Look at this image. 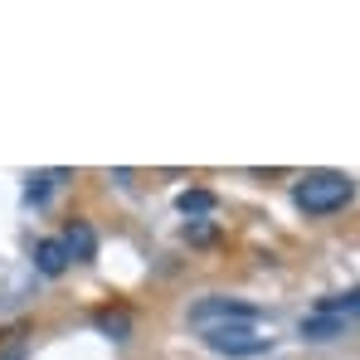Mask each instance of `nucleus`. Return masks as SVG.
<instances>
[{"instance_id": "obj_1", "label": "nucleus", "mask_w": 360, "mask_h": 360, "mask_svg": "<svg viewBox=\"0 0 360 360\" xmlns=\"http://www.w3.org/2000/svg\"><path fill=\"white\" fill-rule=\"evenodd\" d=\"M351 195H356V185L346 176H336V171H316V176L297 180V190H292L297 210H307V214H336Z\"/></svg>"}, {"instance_id": "obj_2", "label": "nucleus", "mask_w": 360, "mask_h": 360, "mask_svg": "<svg viewBox=\"0 0 360 360\" xmlns=\"http://www.w3.org/2000/svg\"><path fill=\"white\" fill-rule=\"evenodd\" d=\"M205 346L214 356H229V360H248V356H268L273 341L268 336H253L248 326H210L205 331Z\"/></svg>"}, {"instance_id": "obj_3", "label": "nucleus", "mask_w": 360, "mask_h": 360, "mask_svg": "<svg viewBox=\"0 0 360 360\" xmlns=\"http://www.w3.org/2000/svg\"><path fill=\"white\" fill-rule=\"evenodd\" d=\"M263 311L253 307V302H234V297H205V302H195L190 307V321L195 326H210V321H219V326H248V321H258Z\"/></svg>"}, {"instance_id": "obj_4", "label": "nucleus", "mask_w": 360, "mask_h": 360, "mask_svg": "<svg viewBox=\"0 0 360 360\" xmlns=\"http://www.w3.org/2000/svg\"><path fill=\"white\" fill-rule=\"evenodd\" d=\"M59 243H63V253H68V263H93L98 258V234H93L88 219H73Z\"/></svg>"}, {"instance_id": "obj_5", "label": "nucleus", "mask_w": 360, "mask_h": 360, "mask_svg": "<svg viewBox=\"0 0 360 360\" xmlns=\"http://www.w3.org/2000/svg\"><path fill=\"white\" fill-rule=\"evenodd\" d=\"M34 268L44 273V278H59L63 268H68V253H63L59 239H39L34 243Z\"/></svg>"}, {"instance_id": "obj_6", "label": "nucleus", "mask_w": 360, "mask_h": 360, "mask_svg": "<svg viewBox=\"0 0 360 360\" xmlns=\"http://www.w3.org/2000/svg\"><path fill=\"white\" fill-rule=\"evenodd\" d=\"M341 331H346V321H341V316H326V311L302 316V336H307V341H331V336H341Z\"/></svg>"}, {"instance_id": "obj_7", "label": "nucleus", "mask_w": 360, "mask_h": 360, "mask_svg": "<svg viewBox=\"0 0 360 360\" xmlns=\"http://www.w3.org/2000/svg\"><path fill=\"white\" fill-rule=\"evenodd\" d=\"M214 195L210 190H180V200H176V210L180 214H190V219H205V214H214Z\"/></svg>"}, {"instance_id": "obj_8", "label": "nucleus", "mask_w": 360, "mask_h": 360, "mask_svg": "<svg viewBox=\"0 0 360 360\" xmlns=\"http://www.w3.org/2000/svg\"><path fill=\"white\" fill-rule=\"evenodd\" d=\"M316 311H326V316H360V288L346 292V297H326Z\"/></svg>"}, {"instance_id": "obj_9", "label": "nucleus", "mask_w": 360, "mask_h": 360, "mask_svg": "<svg viewBox=\"0 0 360 360\" xmlns=\"http://www.w3.org/2000/svg\"><path fill=\"white\" fill-rule=\"evenodd\" d=\"M98 331H108L112 341H122L131 331V321H127V311H98Z\"/></svg>"}, {"instance_id": "obj_10", "label": "nucleus", "mask_w": 360, "mask_h": 360, "mask_svg": "<svg viewBox=\"0 0 360 360\" xmlns=\"http://www.w3.org/2000/svg\"><path fill=\"white\" fill-rule=\"evenodd\" d=\"M185 234H190L195 243H210V239H214V229H210V224H195V229H185Z\"/></svg>"}, {"instance_id": "obj_11", "label": "nucleus", "mask_w": 360, "mask_h": 360, "mask_svg": "<svg viewBox=\"0 0 360 360\" xmlns=\"http://www.w3.org/2000/svg\"><path fill=\"white\" fill-rule=\"evenodd\" d=\"M0 360H25V346H15V351H10V356H0Z\"/></svg>"}]
</instances>
